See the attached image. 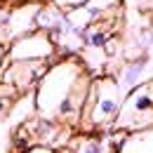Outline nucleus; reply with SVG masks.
<instances>
[{"instance_id":"obj_1","label":"nucleus","mask_w":153,"mask_h":153,"mask_svg":"<svg viewBox=\"0 0 153 153\" xmlns=\"http://www.w3.org/2000/svg\"><path fill=\"white\" fill-rule=\"evenodd\" d=\"M92 78V71L78 54L52 61L33 90L36 113L59 125L78 127Z\"/></svg>"},{"instance_id":"obj_2","label":"nucleus","mask_w":153,"mask_h":153,"mask_svg":"<svg viewBox=\"0 0 153 153\" xmlns=\"http://www.w3.org/2000/svg\"><path fill=\"white\" fill-rule=\"evenodd\" d=\"M125 92L118 85L115 76H94L80 115V130L85 132H111L115 118L123 108Z\"/></svg>"},{"instance_id":"obj_3","label":"nucleus","mask_w":153,"mask_h":153,"mask_svg":"<svg viewBox=\"0 0 153 153\" xmlns=\"http://www.w3.org/2000/svg\"><path fill=\"white\" fill-rule=\"evenodd\" d=\"M149 127H153V78H149L146 82H141L139 87L125 94L123 108L113 125V130L127 134L141 132Z\"/></svg>"},{"instance_id":"obj_4","label":"nucleus","mask_w":153,"mask_h":153,"mask_svg":"<svg viewBox=\"0 0 153 153\" xmlns=\"http://www.w3.org/2000/svg\"><path fill=\"white\" fill-rule=\"evenodd\" d=\"M40 7H42L40 2H19L0 12V45L10 47L17 38L36 31V17Z\"/></svg>"},{"instance_id":"obj_5","label":"nucleus","mask_w":153,"mask_h":153,"mask_svg":"<svg viewBox=\"0 0 153 153\" xmlns=\"http://www.w3.org/2000/svg\"><path fill=\"white\" fill-rule=\"evenodd\" d=\"M7 57L10 61H54V57L59 54L52 38L36 28L12 42L7 47Z\"/></svg>"},{"instance_id":"obj_6","label":"nucleus","mask_w":153,"mask_h":153,"mask_svg":"<svg viewBox=\"0 0 153 153\" xmlns=\"http://www.w3.org/2000/svg\"><path fill=\"white\" fill-rule=\"evenodd\" d=\"M120 7L123 0H87L80 7H73L66 12V19L76 26L78 31H85L87 26H92L101 19H111L120 17Z\"/></svg>"},{"instance_id":"obj_7","label":"nucleus","mask_w":153,"mask_h":153,"mask_svg":"<svg viewBox=\"0 0 153 153\" xmlns=\"http://www.w3.org/2000/svg\"><path fill=\"white\" fill-rule=\"evenodd\" d=\"M50 64L52 61H10L2 73V82L14 87L19 94H26V92L36 90L38 80L45 76Z\"/></svg>"},{"instance_id":"obj_8","label":"nucleus","mask_w":153,"mask_h":153,"mask_svg":"<svg viewBox=\"0 0 153 153\" xmlns=\"http://www.w3.org/2000/svg\"><path fill=\"white\" fill-rule=\"evenodd\" d=\"M149 54H139V57L130 59V61H125L123 64V68H120V73L115 76L118 80V85L123 87V92L127 94V92H132L134 87H139L141 82H146V76H149Z\"/></svg>"},{"instance_id":"obj_9","label":"nucleus","mask_w":153,"mask_h":153,"mask_svg":"<svg viewBox=\"0 0 153 153\" xmlns=\"http://www.w3.org/2000/svg\"><path fill=\"white\" fill-rule=\"evenodd\" d=\"M118 153H153V127L127 134Z\"/></svg>"},{"instance_id":"obj_10","label":"nucleus","mask_w":153,"mask_h":153,"mask_svg":"<svg viewBox=\"0 0 153 153\" xmlns=\"http://www.w3.org/2000/svg\"><path fill=\"white\" fill-rule=\"evenodd\" d=\"M19 92L14 90V87H10L7 82H2L0 80V120L5 118V115L12 113V108H14V104L19 101Z\"/></svg>"},{"instance_id":"obj_11","label":"nucleus","mask_w":153,"mask_h":153,"mask_svg":"<svg viewBox=\"0 0 153 153\" xmlns=\"http://www.w3.org/2000/svg\"><path fill=\"white\" fill-rule=\"evenodd\" d=\"M82 2H87V0H54V5L61 7L64 12H68V10H73V7H80Z\"/></svg>"},{"instance_id":"obj_12","label":"nucleus","mask_w":153,"mask_h":153,"mask_svg":"<svg viewBox=\"0 0 153 153\" xmlns=\"http://www.w3.org/2000/svg\"><path fill=\"white\" fill-rule=\"evenodd\" d=\"M7 64H10V57H7V47H5V45H0V80H2V73H5Z\"/></svg>"},{"instance_id":"obj_13","label":"nucleus","mask_w":153,"mask_h":153,"mask_svg":"<svg viewBox=\"0 0 153 153\" xmlns=\"http://www.w3.org/2000/svg\"><path fill=\"white\" fill-rule=\"evenodd\" d=\"M24 153H57L52 146H45V144H36V146H31V149H26Z\"/></svg>"},{"instance_id":"obj_14","label":"nucleus","mask_w":153,"mask_h":153,"mask_svg":"<svg viewBox=\"0 0 153 153\" xmlns=\"http://www.w3.org/2000/svg\"><path fill=\"white\" fill-rule=\"evenodd\" d=\"M10 2H14V5H19V2H38V0H10Z\"/></svg>"},{"instance_id":"obj_15","label":"nucleus","mask_w":153,"mask_h":153,"mask_svg":"<svg viewBox=\"0 0 153 153\" xmlns=\"http://www.w3.org/2000/svg\"><path fill=\"white\" fill-rule=\"evenodd\" d=\"M40 5H47V2H54V0H38Z\"/></svg>"}]
</instances>
